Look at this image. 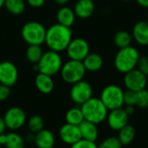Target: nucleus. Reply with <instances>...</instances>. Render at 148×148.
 Returning <instances> with one entry per match:
<instances>
[{"mask_svg": "<svg viewBox=\"0 0 148 148\" xmlns=\"http://www.w3.org/2000/svg\"><path fill=\"white\" fill-rule=\"evenodd\" d=\"M84 120L96 125L107 120L108 110L100 98L92 97L81 106Z\"/></svg>", "mask_w": 148, "mask_h": 148, "instance_id": "obj_2", "label": "nucleus"}, {"mask_svg": "<svg viewBox=\"0 0 148 148\" xmlns=\"http://www.w3.org/2000/svg\"><path fill=\"white\" fill-rule=\"evenodd\" d=\"M133 37L135 42L141 45H148V23L147 21H139L133 28Z\"/></svg>", "mask_w": 148, "mask_h": 148, "instance_id": "obj_15", "label": "nucleus"}, {"mask_svg": "<svg viewBox=\"0 0 148 148\" xmlns=\"http://www.w3.org/2000/svg\"><path fill=\"white\" fill-rule=\"evenodd\" d=\"M73 32L70 28L56 23L46 30L45 43L49 50L61 52L66 50L72 40Z\"/></svg>", "mask_w": 148, "mask_h": 148, "instance_id": "obj_1", "label": "nucleus"}, {"mask_svg": "<svg viewBox=\"0 0 148 148\" xmlns=\"http://www.w3.org/2000/svg\"><path fill=\"white\" fill-rule=\"evenodd\" d=\"M78 127L80 129L82 139L93 141V142H95L97 140L99 131H98L96 124L84 120Z\"/></svg>", "mask_w": 148, "mask_h": 148, "instance_id": "obj_16", "label": "nucleus"}, {"mask_svg": "<svg viewBox=\"0 0 148 148\" xmlns=\"http://www.w3.org/2000/svg\"><path fill=\"white\" fill-rule=\"evenodd\" d=\"M136 2L144 8H148V0H136Z\"/></svg>", "mask_w": 148, "mask_h": 148, "instance_id": "obj_39", "label": "nucleus"}, {"mask_svg": "<svg viewBox=\"0 0 148 148\" xmlns=\"http://www.w3.org/2000/svg\"><path fill=\"white\" fill-rule=\"evenodd\" d=\"M100 99L108 110L121 108L124 106V91L121 87L111 84L103 88Z\"/></svg>", "mask_w": 148, "mask_h": 148, "instance_id": "obj_6", "label": "nucleus"}, {"mask_svg": "<svg viewBox=\"0 0 148 148\" xmlns=\"http://www.w3.org/2000/svg\"><path fill=\"white\" fill-rule=\"evenodd\" d=\"M45 27L39 22L30 21L26 23L21 30V35L29 45H42L45 42Z\"/></svg>", "mask_w": 148, "mask_h": 148, "instance_id": "obj_5", "label": "nucleus"}, {"mask_svg": "<svg viewBox=\"0 0 148 148\" xmlns=\"http://www.w3.org/2000/svg\"><path fill=\"white\" fill-rule=\"evenodd\" d=\"M28 127L30 133L36 134L43 129L44 127L43 119L39 115H33L29 118L28 121Z\"/></svg>", "mask_w": 148, "mask_h": 148, "instance_id": "obj_28", "label": "nucleus"}, {"mask_svg": "<svg viewBox=\"0 0 148 148\" xmlns=\"http://www.w3.org/2000/svg\"><path fill=\"white\" fill-rule=\"evenodd\" d=\"M147 22L148 23V14H147Z\"/></svg>", "mask_w": 148, "mask_h": 148, "instance_id": "obj_42", "label": "nucleus"}, {"mask_svg": "<svg viewBox=\"0 0 148 148\" xmlns=\"http://www.w3.org/2000/svg\"><path fill=\"white\" fill-rule=\"evenodd\" d=\"M4 7L12 15H21L25 10V2L23 0H5Z\"/></svg>", "mask_w": 148, "mask_h": 148, "instance_id": "obj_24", "label": "nucleus"}, {"mask_svg": "<svg viewBox=\"0 0 148 148\" xmlns=\"http://www.w3.org/2000/svg\"><path fill=\"white\" fill-rule=\"evenodd\" d=\"M122 144L118 137H108L102 140L98 146V148H121Z\"/></svg>", "mask_w": 148, "mask_h": 148, "instance_id": "obj_29", "label": "nucleus"}, {"mask_svg": "<svg viewBox=\"0 0 148 148\" xmlns=\"http://www.w3.org/2000/svg\"><path fill=\"white\" fill-rule=\"evenodd\" d=\"M4 3H5V0H0V9L4 6Z\"/></svg>", "mask_w": 148, "mask_h": 148, "instance_id": "obj_41", "label": "nucleus"}, {"mask_svg": "<svg viewBox=\"0 0 148 148\" xmlns=\"http://www.w3.org/2000/svg\"><path fill=\"white\" fill-rule=\"evenodd\" d=\"M123 1H132V0H123Z\"/></svg>", "mask_w": 148, "mask_h": 148, "instance_id": "obj_43", "label": "nucleus"}, {"mask_svg": "<svg viewBox=\"0 0 148 148\" xmlns=\"http://www.w3.org/2000/svg\"><path fill=\"white\" fill-rule=\"evenodd\" d=\"M86 69L80 61L69 60L61 69V76L62 80L69 84H74L82 81L86 74Z\"/></svg>", "mask_w": 148, "mask_h": 148, "instance_id": "obj_7", "label": "nucleus"}, {"mask_svg": "<svg viewBox=\"0 0 148 148\" xmlns=\"http://www.w3.org/2000/svg\"><path fill=\"white\" fill-rule=\"evenodd\" d=\"M26 1L28 4L33 8H40L45 3V0H26Z\"/></svg>", "mask_w": 148, "mask_h": 148, "instance_id": "obj_35", "label": "nucleus"}, {"mask_svg": "<svg viewBox=\"0 0 148 148\" xmlns=\"http://www.w3.org/2000/svg\"><path fill=\"white\" fill-rule=\"evenodd\" d=\"M147 82H148V76H147Z\"/></svg>", "mask_w": 148, "mask_h": 148, "instance_id": "obj_45", "label": "nucleus"}, {"mask_svg": "<svg viewBox=\"0 0 148 148\" xmlns=\"http://www.w3.org/2000/svg\"><path fill=\"white\" fill-rule=\"evenodd\" d=\"M6 128H7V127H6L4 120H3V117L0 116V134H3Z\"/></svg>", "mask_w": 148, "mask_h": 148, "instance_id": "obj_37", "label": "nucleus"}, {"mask_svg": "<svg viewBox=\"0 0 148 148\" xmlns=\"http://www.w3.org/2000/svg\"><path fill=\"white\" fill-rule=\"evenodd\" d=\"M76 16L85 19L92 16L95 11V3L93 0H78L74 7Z\"/></svg>", "mask_w": 148, "mask_h": 148, "instance_id": "obj_18", "label": "nucleus"}, {"mask_svg": "<svg viewBox=\"0 0 148 148\" xmlns=\"http://www.w3.org/2000/svg\"><path fill=\"white\" fill-rule=\"evenodd\" d=\"M114 42L118 48L123 49V48H126V47H128L131 45L132 36L127 31L120 30L114 35Z\"/></svg>", "mask_w": 148, "mask_h": 148, "instance_id": "obj_26", "label": "nucleus"}, {"mask_svg": "<svg viewBox=\"0 0 148 148\" xmlns=\"http://www.w3.org/2000/svg\"><path fill=\"white\" fill-rule=\"evenodd\" d=\"M42 55L43 51L41 48V45H29L25 52L27 60L33 64L38 63Z\"/></svg>", "mask_w": 148, "mask_h": 148, "instance_id": "obj_25", "label": "nucleus"}, {"mask_svg": "<svg viewBox=\"0 0 148 148\" xmlns=\"http://www.w3.org/2000/svg\"><path fill=\"white\" fill-rule=\"evenodd\" d=\"M118 132H119L118 139L122 144V146H127L130 143H132L136 135L135 128L132 125H129V124L122 127Z\"/></svg>", "mask_w": 148, "mask_h": 148, "instance_id": "obj_22", "label": "nucleus"}, {"mask_svg": "<svg viewBox=\"0 0 148 148\" xmlns=\"http://www.w3.org/2000/svg\"><path fill=\"white\" fill-rule=\"evenodd\" d=\"M75 11L74 10L69 8V7H66V6H62L61 7L58 11H57V14H56V18H57V21H58V23L63 25V26H66V27H69L70 28L75 21Z\"/></svg>", "mask_w": 148, "mask_h": 148, "instance_id": "obj_20", "label": "nucleus"}, {"mask_svg": "<svg viewBox=\"0 0 148 148\" xmlns=\"http://www.w3.org/2000/svg\"><path fill=\"white\" fill-rule=\"evenodd\" d=\"M10 95V88L0 83V102L9 98Z\"/></svg>", "mask_w": 148, "mask_h": 148, "instance_id": "obj_34", "label": "nucleus"}, {"mask_svg": "<svg viewBox=\"0 0 148 148\" xmlns=\"http://www.w3.org/2000/svg\"><path fill=\"white\" fill-rule=\"evenodd\" d=\"M4 147L6 148H24V140L18 134L13 131L7 134Z\"/></svg>", "mask_w": 148, "mask_h": 148, "instance_id": "obj_27", "label": "nucleus"}, {"mask_svg": "<svg viewBox=\"0 0 148 148\" xmlns=\"http://www.w3.org/2000/svg\"><path fill=\"white\" fill-rule=\"evenodd\" d=\"M36 70L48 75H54L61 71L62 67V60L58 52L49 50L43 53L38 63L35 64Z\"/></svg>", "mask_w": 148, "mask_h": 148, "instance_id": "obj_4", "label": "nucleus"}, {"mask_svg": "<svg viewBox=\"0 0 148 148\" xmlns=\"http://www.w3.org/2000/svg\"><path fill=\"white\" fill-rule=\"evenodd\" d=\"M6 127L11 131H16L21 128L26 122V114L18 107L10 108L3 117Z\"/></svg>", "mask_w": 148, "mask_h": 148, "instance_id": "obj_9", "label": "nucleus"}, {"mask_svg": "<svg viewBox=\"0 0 148 148\" xmlns=\"http://www.w3.org/2000/svg\"><path fill=\"white\" fill-rule=\"evenodd\" d=\"M92 95L93 89L88 82L82 80L72 84L70 89V97L75 103L82 106L83 103L92 98Z\"/></svg>", "mask_w": 148, "mask_h": 148, "instance_id": "obj_8", "label": "nucleus"}, {"mask_svg": "<svg viewBox=\"0 0 148 148\" xmlns=\"http://www.w3.org/2000/svg\"><path fill=\"white\" fill-rule=\"evenodd\" d=\"M65 121L66 123L79 126L84 121V116L81 108H73L68 110L65 114Z\"/></svg>", "mask_w": 148, "mask_h": 148, "instance_id": "obj_23", "label": "nucleus"}, {"mask_svg": "<svg viewBox=\"0 0 148 148\" xmlns=\"http://www.w3.org/2000/svg\"><path fill=\"white\" fill-rule=\"evenodd\" d=\"M137 102V92L132 90H127L124 92V105L126 106H136Z\"/></svg>", "mask_w": 148, "mask_h": 148, "instance_id": "obj_31", "label": "nucleus"}, {"mask_svg": "<svg viewBox=\"0 0 148 148\" xmlns=\"http://www.w3.org/2000/svg\"><path fill=\"white\" fill-rule=\"evenodd\" d=\"M34 142L38 148H53L56 143V139L52 132L43 128L35 134Z\"/></svg>", "mask_w": 148, "mask_h": 148, "instance_id": "obj_17", "label": "nucleus"}, {"mask_svg": "<svg viewBox=\"0 0 148 148\" xmlns=\"http://www.w3.org/2000/svg\"><path fill=\"white\" fill-rule=\"evenodd\" d=\"M139 58V51L131 45L123 49H120L114 57V67L119 72L126 74L136 69Z\"/></svg>", "mask_w": 148, "mask_h": 148, "instance_id": "obj_3", "label": "nucleus"}, {"mask_svg": "<svg viewBox=\"0 0 148 148\" xmlns=\"http://www.w3.org/2000/svg\"><path fill=\"white\" fill-rule=\"evenodd\" d=\"M18 79L16 66L9 61L0 62V83L8 87L14 86Z\"/></svg>", "mask_w": 148, "mask_h": 148, "instance_id": "obj_12", "label": "nucleus"}, {"mask_svg": "<svg viewBox=\"0 0 148 148\" xmlns=\"http://www.w3.org/2000/svg\"><path fill=\"white\" fill-rule=\"evenodd\" d=\"M70 148H98V146L95 142L82 139L74 145L70 146Z\"/></svg>", "mask_w": 148, "mask_h": 148, "instance_id": "obj_33", "label": "nucleus"}, {"mask_svg": "<svg viewBox=\"0 0 148 148\" xmlns=\"http://www.w3.org/2000/svg\"><path fill=\"white\" fill-rule=\"evenodd\" d=\"M56 4H58V5H61V6H64L65 4H67L68 3V2H69V0H53Z\"/></svg>", "mask_w": 148, "mask_h": 148, "instance_id": "obj_40", "label": "nucleus"}, {"mask_svg": "<svg viewBox=\"0 0 148 148\" xmlns=\"http://www.w3.org/2000/svg\"><path fill=\"white\" fill-rule=\"evenodd\" d=\"M82 63L87 71L96 72V71H99L102 68L103 59L99 54L89 53L82 61Z\"/></svg>", "mask_w": 148, "mask_h": 148, "instance_id": "obj_21", "label": "nucleus"}, {"mask_svg": "<svg viewBox=\"0 0 148 148\" xmlns=\"http://www.w3.org/2000/svg\"><path fill=\"white\" fill-rule=\"evenodd\" d=\"M35 84L39 92L42 94H49L54 89V81L50 75L38 73L35 79Z\"/></svg>", "mask_w": 148, "mask_h": 148, "instance_id": "obj_19", "label": "nucleus"}, {"mask_svg": "<svg viewBox=\"0 0 148 148\" xmlns=\"http://www.w3.org/2000/svg\"><path fill=\"white\" fill-rule=\"evenodd\" d=\"M136 106L143 109L148 108V90H147L146 88L137 92Z\"/></svg>", "mask_w": 148, "mask_h": 148, "instance_id": "obj_30", "label": "nucleus"}, {"mask_svg": "<svg viewBox=\"0 0 148 148\" xmlns=\"http://www.w3.org/2000/svg\"><path fill=\"white\" fill-rule=\"evenodd\" d=\"M124 110L130 116V115L134 114V113L135 112V106H126Z\"/></svg>", "mask_w": 148, "mask_h": 148, "instance_id": "obj_36", "label": "nucleus"}, {"mask_svg": "<svg viewBox=\"0 0 148 148\" xmlns=\"http://www.w3.org/2000/svg\"><path fill=\"white\" fill-rule=\"evenodd\" d=\"M124 84L127 90L139 92L146 88L147 84V76L139 69H134L125 74Z\"/></svg>", "mask_w": 148, "mask_h": 148, "instance_id": "obj_11", "label": "nucleus"}, {"mask_svg": "<svg viewBox=\"0 0 148 148\" xmlns=\"http://www.w3.org/2000/svg\"><path fill=\"white\" fill-rule=\"evenodd\" d=\"M0 148H3V147H2V146H0Z\"/></svg>", "mask_w": 148, "mask_h": 148, "instance_id": "obj_44", "label": "nucleus"}, {"mask_svg": "<svg viewBox=\"0 0 148 148\" xmlns=\"http://www.w3.org/2000/svg\"><path fill=\"white\" fill-rule=\"evenodd\" d=\"M6 138H7V134H5L4 133L0 134V146H4L5 145Z\"/></svg>", "mask_w": 148, "mask_h": 148, "instance_id": "obj_38", "label": "nucleus"}, {"mask_svg": "<svg viewBox=\"0 0 148 148\" xmlns=\"http://www.w3.org/2000/svg\"><path fill=\"white\" fill-rule=\"evenodd\" d=\"M66 51L70 60L82 62L89 54V45L82 38H75L71 40Z\"/></svg>", "mask_w": 148, "mask_h": 148, "instance_id": "obj_10", "label": "nucleus"}, {"mask_svg": "<svg viewBox=\"0 0 148 148\" xmlns=\"http://www.w3.org/2000/svg\"><path fill=\"white\" fill-rule=\"evenodd\" d=\"M137 69L148 76V56H140L137 63Z\"/></svg>", "mask_w": 148, "mask_h": 148, "instance_id": "obj_32", "label": "nucleus"}, {"mask_svg": "<svg viewBox=\"0 0 148 148\" xmlns=\"http://www.w3.org/2000/svg\"><path fill=\"white\" fill-rule=\"evenodd\" d=\"M108 124L112 130L119 131L128 124L129 115L126 113L124 108H117L111 110L107 117Z\"/></svg>", "mask_w": 148, "mask_h": 148, "instance_id": "obj_13", "label": "nucleus"}, {"mask_svg": "<svg viewBox=\"0 0 148 148\" xmlns=\"http://www.w3.org/2000/svg\"><path fill=\"white\" fill-rule=\"evenodd\" d=\"M59 137L62 142L69 146H72L82 140L79 127L69 123H66L61 127L59 130Z\"/></svg>", "mask_w": 148, "mask_h": 148, "instance_id": "obj_14", "label": "nucleus"}]
</instances>
